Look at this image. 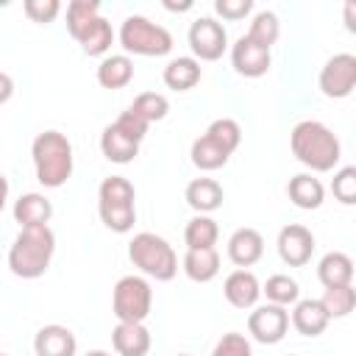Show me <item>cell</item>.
Here are the masks:
<instances>
[{
    "mask_svg": "<svg viewBox=\"0 0 356 356\" xmlns=\"http://www.w3.org/2000/svg\"><path fill=\"white\" fill-rule=\"evenodd\" d=\"M289 147H292V156L312 172L334 170L342 153L337 134L320 120H300L289 134Z\"/></svg>",
    "mask_w": 356,
    "mask_h": 356,
    "instance_id": "6da1fadb",
    "label": "cell"
},
{
    "mask_svg": "<svg viewBox=\"0 0 356 356\" xmlns=\"http://www.w3.org/2000/svg\"><path fill=\"white\" fill-rule=\"evenodd\" d=\"M56 253V234L50 225H31L22 228L8 248V267L17 278H39L47 273L50 259Z\"/></svg>",
    "mask_w": 356,
    "mask_h": 356,
    "instance_id": "7a4b0ae2",
    "label": "cell"
},
{
    "mask_svg": "<svg viewBox=\"0 0 356 356\" xmlns=\"http://www.w3.org/2000/svg\"><path fill=\"white\" fill-rule=\"evenodd\" d=\"M36 181L47 189H58L72 175V142L61 131H42L31 145Z\"/></svg>",
    "mask_w": 356,
    "mask_h": 356,
    "instance_id": "3957f363",
    "label": "cell"
},
{
    "mask_svg": "<svg viewBox=\"0 0 356 356\" xmlns=\"http://www.w3.org/2000/svg\"><path fill=\"white\" fill-rule=\"evenodd\" d=\"M239 142H242V128H239V122L231 120V117H220V120H214V122L206 128L203 136H197V139L192 142V150H189L192 164H195L197 170H203V172L220 170V167L231 159V153L239 147Z\"/></svg>",
    "mask_w": 356,
    "mask_h": 356,
    "instance_id": "277c9868",
    "label": "cell"
},
{
    "mask_svg": "<svg viewBox=\"0 0 356 356\" xmlns=\"http://www.w3.org/2000/svg\"><path fill=\"white\" fill-rule=\"evenodd\" d=\"M97 211L108 231L128 234L136 222V189L122 175L103 178L97 189Z\"/></svg>",
    "mask_w": 356,
    "mask_h": 356,
    "instance_id": "5b68a950",
    "label": "cell"
},
{
    "mask_svg": "<svg viewBox=\"0 0 356 356\" xmlns=\"http://www.w3.org/2000/svg\"><path fill=\"white\" fill-rule=\"evenodd\" d=\"M128 259L134 261V267L156 281H172L178 273V256L172 245L150 231H142L128 242Z\"/></svg>",
    "mask_w": 356,
    "mask_h": 356,
    "instance_id": "8992f818",
    "label": "cell"
},
{
    "mask_svg": "<svg viewBox=\"0 0 356 356\" xmlns=\"http://www.w3.org/2000/svg\"><path fill=\"white\" fill-rule=\"evenodd\" d=\"M120 44L134 56H167L172 50V33L142 14H131L120 28Z\"/></svg>",
    "mask_w": 356,
    "mask_h": 356,
    "instance_id": "52a82bcc",
    "label": "cell"
},
{
    "mask_svg": "<svg viewBox=\"0 0 356 356\" xmlns=\"http://www.w3.org/2000/svg\"><path fill=\"white\" fill-rule=\"evenodd\" d=\"M153 309V289L142 275H122L111 292V312L117 323H145Z\"/></svg>",
    "mask_w": 356,
    "mask_h": 356,
    "instance_id": "ba28073f",
    "label": "cell"
},
{
    "mask_svg": "<svg viewBox=\"0 0 356 356\" xmlns=\"http://www.w3.org/2000/svg\"><path fill=\"white\" fill-rule=\"evenodd\" d=\"M320 92L325 97H348L356 89V56L353 53H337L331 56L320 70Z\"/></svg>",
    "mask_w": 356,
    "mask_h": 356,
    "instance_id": "9c48e42d",
    "label": "cell"
},
{
    "mask_svg": "<svg viewBox=\"0 0 356 356\" xmlns=\"http://www.w3.org/2000/svg\"><path fill=\"white\" fill-rule=\"evenodd\" d=\"M189 47L197 61H217L228 47V33L214 17H197L189 25Z\"/></svg>",
    "mask_w": 356,
    "mask_h": 356,
    "instance_id": "30bf717a",
    "label": "cell"
},
{
    "mask_svg": "<svg viewBox=\"0 0 356 356\" xmlns=\"http://www.w3.org/2000/svg\"><path fill=\"white\" fill-rule=\"evenodd\" d=\"M286 328H289V312L286 306H278V303L256 306L248 317V334L261 345L281 342L286 337Z\"/></svg>",
    "mask_w": 356,
    "mask_h": 356,
    "instance_id": "8fae6325",
    "label": "cell"
},
{
    "mask_svg": "<svg viewBox=\"0 0 356 356\" xmlns=\"http://www.w3.org/2000/svg\"><path fill=\"white\" fill-rule=\"evenodd\" d=\"M312 253H314V234L306 225L292 222L278 231V256L284 264L303 267V264H309Z\"/></svg>",
    "mask_w": 356,
    "mask_h": 356,
    "instance_id": "7c38bea8",
    "label": "cell"
},
{
    "mask_svg": "<svg viewBox=\"0 0 356 356\" xmlns=\"http://www.w3.org/2000/svg\"><path fill=\"white\" fill-rule=\"evenodd\" d=\"M231 64L245 78H261V75H267L273 58H270V50L267 47H261L259 42H253L248 33H242L234 42V47H231Z\"/></svg>",
    "mask_w": 356,
    "mask_h": 356,
    "instance_id": "4fadbf2b",
    "label": "cell"
},
{
    "mask_svg": "<svg viewBox=\"0 0 356 356\" xmlns=\"http://www.w3.org/2000/svg\"><path fill=\"white\" fill-rule=\"evenodd\" d=\"M33 350L36 356H75L78 339L67 325H42L33 337Z\"/></svg>",
    "mask_w": 356,
    "mask_h": 356,
    "instance_id": "5bb4252c",
    "label": "cell"
},
{
    "mask_svg": "<svg viewBox=\"0 0 356 356\" xmlns=\"http://www.w3.org/2000/svg\"><path fill=\"white\" fill-rule=\"evenodd\" d=\"M222 295H225V300L234 309H253L256 300H259V295H261V284H259V278L250 270H242L239 267V270H234L225 278Z\"/></svg>",
    "mask_w": 356,
    "mask_h": 356,
    "instance_id": "9a60e30c",
    "label": "cell"
},
{
    "mask_svg": "<svg viewBox=\"0 0 356 356\" xmlns=\"http://www.w3.org/2000/svg\"><path fill=\"white\" fill-rule=\"evenodd\" d=\"M328 320L331 317H328V312H325L320 298H303L292 309V325L303 337H320L328 328Z\"/></svg>",
    "mask_w": 356,
    "mask_h": 356,
    "instance_id": "2e32d148",
    "label": "cell"
},
{
    "mask_svg": "<svg viewBox=\"0 0 356 356\" xmlns=\"http://www.w3.org/2000/svg\"><path fill=\"white\" fill-rule=\"evenodd\" d=\"M264 253V239L256 228H236L228 239V259L236 264V267H250L261 259Z\"/></svg>",
    "mask_w": 356,
    "mask_h": 356,
    "instance_id": "e0dca14e",
    "label": "cell"
},
{
    "mask_svg": "<svg viewBox=\"0 0 356 356\" xmlns=\"http://www.w3.org/2000/svg\"><path fill=\"white\" fill-rule=\"evenodd\" d=\"M150 342L153 339L145 323H117L111 331V345L120 356H147Z\"/></svg>",
    "mask_w": 356,
    "mask_h": 356,
    "instance_id": "ac0fdd59",
    "label": "cell"
},
{
    "mask_svg": "<svg viewBox=\"0 0 356 356\" xmlns=\"http://www.w3.org/2000/svg\"><path fill=\"white\" fill-rule=\"evenodd\" d=\"M100 150H103V156H106L108 161H114V164H131V161L136 159V153H139V142L131 139L117 122H111V125H106L103 134H100Z\"/></svg>",
    "mask_w": 356,
    "mask_h": 356,
    "instance_id": "d6986e66",
    "label": "cell"
},
{
    "mask_svg": "<svg viewBox=\"0 0 356 356\" xmlns=\"http://www.w3.org/2000/svg\"><path fill=\"white\" fill-rule=\"evenodd\" d=\"M286 195H289V200H292L298 209L312 211V209H320V206H323V200H325V186H323L320 178H314L312 172H298V175L289 178Z\"/></svg>",
    "mask_w": 356,
    "mask_h": 356,
    "instance_id": "ffe728a7",
    "label": "cell"
},
{
    "mask_svg": "<svg viewBox=\"0 0 356 356\" xmlns=\"http://www.w3.org/2000/svg\"><path fill=\"white\" fill-rule=\"evenodd\" d=\"M184 197H186V203H189L197 214H209V211H214V209L222 206L225 192H222V186H220L214 178H195V181L186 184Z\"/></svg>",
    "mask_w": 356,
    "mask_h": 356,
    "instance_id": "44dd1931",
    "label": "cell"
},
{
    "mask_svg": "<svg viewBox=\"0 0 356 356\" xmlns=\"http://www.w3.org/2000/svg\"><path fill=\"white\" fill-rule=\"evenodd\" d=\"M53 217V203L39 195V192H25L17 197L14 203V220L22 225V228H31V225H47Z\"/></svg>",
    "mask_w": 356,
    "mask_h": 356,
    "instance_id": "7402d4cb",
    "label": "cell"
},
{
    "mask_svg": "<svg viewBox=\"0 0 356 356\" xmlns=\"http://www.w3.org/2000/svg\"><path fill=\"white\" fill-rule=\"evenodd\" d=\"M353 273L356 270H353L350 256L348 253H339V250L325 253L320 259V264H317V278H320V284L325 289H331V286H348L353 281Z\"/></svg>",
    "mask_w": 356,
    "mask_h": 356,
    "instance_id": "603a6c76",
    "label": "cell"
},
{
    "mask_svg": "<svg viewBox=\"0 0 356 356\" xmlns=\"http://www.w3.org/2000/svg\"><path fill=\"white\" fill-rule=\"evenodd\" d=\"M131 78H134V61L125 53L106 56L97 64V83L103 89H122L131 83Z\"/></svg>",
    "mask_w": 356,
    "mask_h": 356,
    "instance_id": "cb8c5ba5",
    "label": "cell"
},
{
    "mask_svg": "<svg viewBox=\"0 0 356 356\" xmlns=\"http://www.w3.org/2000/svg\"><path fill=\"white\" fill-rule=\"evenodd\" d=\"M184 273L195 284H209L220 273V253L214 248H200V250H186L184 256Z\"/></svg>",
    "mask_w": 356,
    "mask_h": 356,
    "instance_id": "d4e9b609",
    "label": "cell"
},
{
    "mask_svg": "<svg viewBox=\"0 0 356 356\" xmlns=\"http://www.w3.org/2000/svg\"><path fill=\"white\" fill-rule=\"evenodd\" d=\"M161 78H164V83H167L170 89L186 92V89H192V86L200 81V61L192 58V56H178V58H172V61L164 67Z\"/></svg>",
    "mask_w": 356,
    "mask_h": 356,
    "instance_id": "484cf974",
    "label": "cell"
},
{
    "mask_svg": "<svg viewBox=\"0 0 356 356\" xmlns=\"http://www.w3.org/2000/svg\"><path fill=\"white\" fill-rule=\"evenodd\" d=\"M217 236H220V228H217V222H214L209 214H195V217L186 222V228H184L186 250L214 248V245H217Z\"/></svg>",
    "mask_w": 356,
    "mask_h": 356,
    "instance_id": "4316f807",
    "label": "cell"
},
{
    "mask_svg": "<svg viewBox=\"0 0 356 356\" xmlns=\"http://www.w3.org/2000/svg\"><path fill=\"white\" fill-rule=\"evenodd\" d=\"M97 17H100V3L97 0H72L67 6V31H70V36L78 42Z\"/></svg>",
    "mask_w": 356,
    "mask_h": 356,
    "instance_id": "83f0119b",
    "label": "cell"
},
{
    "mask_svg": "<svg viewBox=\"0 0 356 356\" xmlns=\"http://www.w3.org/2000/svg\"><path fill=\"white\" fill-rule=\"evenodd\" d=\"M78 44H81V50H83L86 56H106L108 47L114 44L111 22H108L106 17H97V19L86 28V33L78 39Z\"/></svg>",
    "mask_w": 356,
    "mask_h": 356,
    "instance_id": "f1b7e54d",
    "label": "cell"
},
{
    "mask_svg": "<svg viewBox=\"0 0 356 356\" xmlns=\"http://www.w3.org/2000/svg\"><path fill=\"white\" fill-rule=\"evenodd\" d=\"M261 292L267 295V303H278V306H289V303L295 306V303L300 300V286H298V281L289 278V275H284V273L270 275V278L264 281Z\"/></svg>",
    "mask_w": 356,
    "mask_h": 356,
    "instance_id": "f546056e",
    "label": "cell"
},
{
    "mask_svg": "<svg viewBox=\"0 0 356 356\" xmlns=\"http://www.w3.org/2000/svg\"><path fill=\"white\" fill-rule=\"evenodd\" d=\"M323 306L328 312V317H348L353 309H356V286L348 284V286H331L323 292Z\"/></svg>",
    "mask_w": 356,
    "mask_h": 356,
    "instance_id": "4dcf8cb0",
    "label": "cell"
},
{
    "mask_svg": "<svg viewBox=\"0 0 356 356\" xmlns=\"http://www.w3.org/2000/svg\"><path fill=\"white\" fill-rule=\"evenodd\" d=\"M128 108L136 111L145 122H159V120L167 117V111H170V100H167L164 95H159V92H142V95L134 97V103H131Z\"/></svg>",
    "mask_w": 356,
    "mask_h": 356,
    "instance_id": "1f68e13d",
    "label": "cell"
},
{
    "mask_svg": "<svg viewBox=\"0 0 356 356\" xmlns=\"http://www.w3.org/2000/svg\"><path fill=\"white\" fill-rule=\"evenodd\" d=\"M278 33H281V22H278V17H275L273 11H259V14L253 17L250 28H248V36H250L253 42H259L261 47H267V50L275 44Z\"/></svg>",
    "mask_w": 356,
    "mask_h": 356,
    "instance_id": "d6a6232c",
    "label": "cell"
},
{
    "mask_svg": "<svg viewBox=\"0 0 356 356\" xmlns=\"http://www.w3.org/2000/svg\"><path fill=\"white\" fill-rule=\"evenodd\" d=\"M331 192L342 206H356V164L339 167L331 178Z\"/></svg>",
    "mask_w": 356,
    "mask_h": 356,
    "instance_id": "836d02e7",
    "label": "cell"
},
{
    "mask_svg": "<svg viewBox=\"0 0 356 356\" xmlns=\"http://www.w3.org/2000/svg\"><path fill=\"white\" fill-rule=\"evenodd\" d=\"M211 356H253V348L248 342L245 334H236V331H228L217 339Z\"/></svg>",
    "mask_w": 356,
    "mask_h": 356,
    "instance_id": "e575fe53",
    "label": "cell"
},
{
    "mask_svg": "<svg viewBox=\"0 0 356 356\" xmlns=\"http://www.w3.org/2000/svg\"><path fill=\"white\" fill-rule=\"evenodd\" d=\"M22 11L28 14V19L47 25V22H53V19L58 17L61 3H58V0H25V3H22Z\"/></svg>",
    "mask_w": 356,
    "mask_h": 356,
    "instance_id": "d590c367",
    "label": "cell"
},
{
    "mask_svg": "<svg viewBox=\"0 0 356 356\" xmlns=\"http://www.w3.org/2000/svg\"><path fill=\"white\" fill-rule=\"evenodd\" d=\"M214 11L222 17V19H245L250 11H253V0H214Z\"/></svg>",
    "mask_w": 356,
    "mask_h": 356,
    "instance_id": "8d00e7d4",
    "label": "cell"
},
{
    "mask_svg": "<svg viewBox=\"0 0 356 356\" xmlns=\"http://www.w3.org/2000/svg\"><path fill=\"white\" fill-rule=\"evenodd\" d=\"M114 122H117V125H120L131 139H136V142H142V139H145V134H147V128H150V122H145V120H142L136 111H131V108H125Z\"/></svg>",
    "mask_w": 356,
    "mask_h": 356,
    "instance_id": "74e56055",
    "label": "cell"
},
{
    "mask_svg": "<svg viewBox=\"0 0 356 356\" xmlns=\"http://www.w3.org/2000/svg\"><path fill=\"white\" fill-rule=\"evenodd\" d=\"M342 22H345V28L350 33H356V0H348L342 6Z\"/></svg>",
    "mask_w": 356,
    "mask_h": 356,
    "instance_id": "f35d334b",
    "label": "cell"
},
{
    "mask_svg": "<svg viewBox=\"0 0 356 356\" xmlns=\"http://www.w3.org/2000/svg\"><path fill=\"white\" fill-rule=\"evenodd\" d=\"M8 97H11V78H8V75H6V72H3V97H0V100H3V103H6V100H8Z\"/></svg>",
    "mask_w": 356,
    "mask_h": 356,
    "instance_id": "ab89813d",
    "label": "cell"
},
{
    "mask_svg": "<svg viewBox=\"0 0 356 356\" xmlns=\"http://www.w3.org/2000/svg\"><path fill=\"white\" fill-rule=\"evenodd\" d=\"M83 356H111V353H106V350H89V353H83Z\"/></svg>",
    "mask_w": 356,
    "mask_h": 356,
    "instance_id": "60d3db41",
    "label": "cell"
},
{
    "mask_svg": "<svg viewBox=\"0 0 356 356\" xmlns=\"http://www.w3.org/2000/svg\"><path fill=\"white\" fill-rule=\"evenodd\" d=\"M178 356H189V353H178Z\"/></svg>",
    "mask_w": 356,
    "mask_h": 356,
    "instance_id": "b9f144b4",
    "label": "cell"
},
{
    "mask_svg": "<svg viewBox=\"0 0 356 356\" xmlns=\"http://www.w3.org/2000/svg\"><path fill=\"white\" fill-rule=\"evenodd\" d=\"M3 356H8V353H3Z\"/></svg>",
    "mask_w": 356,
    "mask_h": 356,
    "instance_id": "7bdbcfd3",
    "label": "cell"
}]
</instances>
